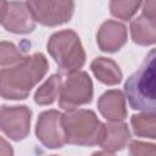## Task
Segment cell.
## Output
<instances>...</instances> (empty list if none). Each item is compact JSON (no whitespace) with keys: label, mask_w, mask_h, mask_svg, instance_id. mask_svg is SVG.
Instances as JSON below:
<instances>
[{"label":"cell","mask_w":156,"mask_h":156,"mask_svg":"<svg viewBox=\"0 0 156 156\" xmlns=\"http://www.w3.org/2000/svg\"><path fill=\"white\" fill-rule=\"evenodd\" d=\"M46 50L58 66L62 74L80 71L85 63V51L79 35L72 29H63L50 35Z\"/></svg>","instance_id":"3"},{"label":"cell","mask_w":156,"mask_h":156,"mask_svg":"<svg viewBox=\"0 0 156 156\" xmlns=\"http://www.w3.org/2000/svg\"><path fill=\"white\" fill-rule=\"evenodd\" d=\"M130 124L136 136L152 140L156 138V113L141 112L133 115L130 117Z\"/></svg>","instance_id":"16"},{"label":"cell","mask_w":156,"mask_h":156,"mask_svg":"<svg viewBox=\"0 0 156 156\" xmlns=\"http://www.w3.org/2000/svg\"><path fill=\"white\" fill-rule=\"evenodd\" d=\"M51 156H57V155H51Z\"/></svg>","instance_id":"23"},{"label":"cell","mask_w":156,"mask_h":156,"mask_svg":"<svg viewBox=\"0 0 156 156\" xmlns=\"http://www.w3.org/2000/svg\"><path fill=\"white\" fill-rule=\"evenodd\" d=\"M140 6L141 1L139 0H113L108 4L111 15L122 21H129L140 9Z\"/></svg>","instance_id":"17"},{"label":"cell","mask_w":156,"mask_h":156,"mask_svg":"<svg viewBox=\"0 0 156 156\" xmlns=\"http://www.w3.org/2000/svg\"><path fill=\"white\" fill-rule=\"evenodd\" d=\"M155 50H150L141 66L127 78L124 83V96L128 99L133 110L155 113L156 94H155Z\"/></svg>","instance_id":"2"},{"label":"cell","mask_w":156,"mask_h":156,"mask_svg":"<svg viewBox=\"0 0 156 156\" xmlns=\"http://www.w3.org/2000/svg\"><path fill=\"white\" fill-rule=\"evenodd\" d=\"M102 123L96 113L89 108H76L62 113V127L66 143L78 146H94Z\"/></svg>","instance_id":"4"},{"label":"cell","mask_w":156,"mask_h":156,"mask_svg":"<svg viewBox=\"0 0 156 156\" xmlns=\"http://www.w3.org/2000/svg\"><path fill=\"white\" fill-rule=\"evenodd\" d=\"M128 147V156H156V146L152 143L134 140Z\"/></svg>","instance_id":"19"},{"label":"cell","mask_w":156,"mask_h":156,"mask_svg":"<svg viewBox=\"0 0 156 156\" xmlns=\"http://www.w3.org/2000/svg\"><path fill=\"white\" fill-rule=\"evenodd\" d=\"M62 77L58 73L51 74L34 93V102L39 106L52 105L58 98Z\"/></svg>","instance_id":"15"},{"label":"cell","mask_w":156,"mask_h":156,"mask_svg":"<svg viewBox=\"0 0 156 156\" xmlns=\"http://www.w3.org/2000/svg\"><path fill=\"white\" fill-rule=\"evenodd\" d=\"M26 55L11 41H0V71L20 63Z\"/></svg>","instance_id":"18"},{"label":"cell","mask_w":156,"mask_h":156,"mask_svg":"<svg viewBox=\"0 0 156 156\" xmlns=\"http://www.w3.org/2000/svg\"><path fill=\"white\" fill-rule=\"evenodd\" d=\"M132 40L140 46H151L156 43V16L141 13L130 21Z\"/></svg>","instance_id":"13"},{"label":"cell","mask_w":156,"mask_h":156,"mask_svg":"<svg viewBox=\"0 0 156 156\" xmlns=\"http://www.w3.org/2000/svg\"><path fill=\"white\" fill-rule=\"evenodd\" d=\"M132 140L129 127L124 122L102 123L98 138V145L106 152H117L124 150Z\"/></svg>","instance_id":"10"},{"label":"cell","mask_w":156,"mask_h":156,"mask_svg":"<svg viewBox=\"0 0 156 156\" xmlns=\"http://www.w3.org/2000/svg\"><path fill=\"white\" fill-rule=\"evenodd\" d=\"M128 40V30L127 27L115 20L105 21L98 33H96V43L101 51L113 54L119 51Z\"/></svg>","instance_id":"11"},{"label":"cell","mask_w":156,"mask_h":156,"mask_svg":"<svg viewBox=\"0 0 156 156\" xmlns=\"http://www.w3.org/2000/svg\"><path fill=\"white\" fill-rule=\"evenodd\" d=\"M0 156H13V149L11 144L0 136Z\"/></svg>","instance_id":"20"},{"label":"cell","mask_w":156,"mask_h":156,"mask_svg":"<svg viewBox=\"0 0 156 156\" xmlns=\"http://www.w3.org/2000/svg\"><path fill=\"white\" fill-rule=\"evenodd\" d=\"M90 69L95 78L105 85H117L123 79L119 65L108 57H95L90 63Z\"/></svg>","instance_id":"14"},{"label":"cell","mask_w":156,"mask_h":156,"mask_svg":"<svg viewBox=\"0 0 156 156\" xmlns=\"http://www.w3.org/2000/svg\"><path fill=\"white\" fill-rule=\"evenodd\" d=\"M4 28L13 34H29L35 29V21L26 1H10L2 20Z\"/></svg>","instance_id":"9"},{"label":"cell","mask_w":156,"mask_h":156,"mask_svg":"<svg viewBox=\"0 0 156 156\" xmlns=\"http://www.w3.org/2000/svg\"><path fill=\"white\" fill-rule=\"evenodd\" d=\"M32 110L26 105L0 106V130L11 140L21 141L29 135Z\"/></svg>","instance_id":"7"},{"label":"cell","mask_w":156,"mask_h":156,"mask_svg":"<svg viewBox=\"0 0 156 156\" xmlns=\"http://www.w3.org/2000/svg\"><path fill=\"white\" fill-rule=\"evenodd\" d=\"M49 62L44 54L34 52L20 63L0 71V98L5 100H24L32 89L45 77Z\"/></svg>","instance_id":"1"},{"label":"cell","mask_w":156,"mask_h":156,"mask_svg":"<svg viewBox=\"0 0 156 156\" xmlns=\"http://www.w3.org/2000/svg\"><path fill=\"white\" fill-rule=\"evenodd\" d=\"M35 21L45 27H56L71 21L74 12V1L30 0L26 1Z\"/></svg>","instance_id":"6"},{"label":"cell","mask_w":156,"mask_h":156,"mask_svg":"<svg viewBox=\"0 0 156 156\" xmlns=\"http://www.w3.org/2000/svg\"><path fill=\"white\" fill-rule=\"evenodd\" d=\"M35 135L48 149L63 147L67 143L62 127V113L57 110L43 111L35 123Z\"/></svg>","instance_id":"8"},{"label":"cell","mask_w":156,"mask_h":156,"mask_svg":"<svg viewBox=\"0 0 156 156\" xmlns=\"http://www.w3.org/2000/svg\"><path fill=\"white\" fill-rule=\"evenodd\" d=\"M94 85L90 76L85 71L71 73L61 84L58 94V106L65 111L76 110L93 101Z\"/></svg>","instance_id":"5"},{"label":"cell","mask_w":156,"mask_h":156,"mask_svg":"<svg viewBox=\"0 0 156 156\" xmlns=\"http://www.w3.org/2000/svg\"><path fill=\"white\" fill-rule=\"evenodd\" d=\"M98 110L108 122H123L128 115L123 91L119 89L106 90L98 100Z\"/></svg>","instance_id":"12"},{"label":"cell","mask_w":156,"mask_h":156,"mask_svg":"<svg viewBox=\"0 0 156 156\" xmlns=\"http://www.w3.org/2000/svg\"><path fill=\"white\" fill-rule=\"evenodd\" d=\"M91 156H115L110 152H106V151H95L91 154Z\"/></svg>","instance_id":"22"},{"label":"cell","mask_w":156,"mask_h":156,"mask_svg":"<svg viewBox=\"0 0 156 156\" xmlns=\"http://www.w3.org/2000/svg\"><path fill=\"white\" fill-rule=\"evenodd\" d=\"M6 6H7V1L0 0V24H2V20L6 12Z\"/></svg>","instance_id":"21"}]
</instances>
